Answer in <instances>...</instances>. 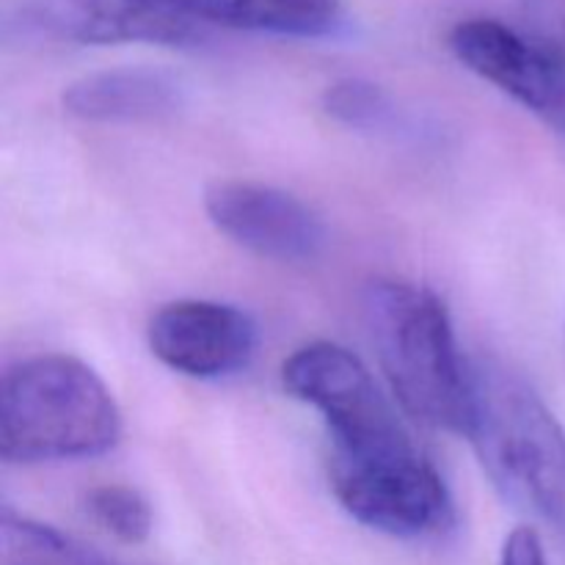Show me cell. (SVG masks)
Wrapping results in <instances>:
<instances>
[{"label":"cell","mask_w":565,"mask_h":565,"mask_svg":"<svg viewBox=\"0 0 565 565\" xmlns=\"http://www.w3.org/2000/svg\"><path fill=\"white\" fill-rule=\"evenodd\" d=\"M364 320L384 379L403 412L428 428L469 434L472 364L461 356L439 296L403 279H375Z\"/></svg>","instance_id":"1"},{"label":"cell","mask_w":565,"mask_h":565,"mask_svg":"<svg viewBox=\"0 0 565 565\" xmlns=\"http://www.w3.org/2000/svg\"><path fill=\"white\" fill-rule=\"evenodd\" d=\"M121 412L86 362L42 353L6 370L0 384V456L6 463H50L114 450Z\"/></svg>","instance_id":"2"},{"label":"cell","mask_w":565,"mask_h":565,"mask_svg":"<svg viewBox=\"0 0 565 565\" xmlns=\"http://www.w3.org/2000/svg\"><path fill=\"white\" fill-rule=\"evenodd\" d=\"M467 436L500 494L565 539V428L539 392L505 364H472Z\"/></svg>","instance_id":"3"},{"label":"cell","mask_w":565,"mask_h":565,"mask_svg":"<svg viewBox=\"0 0 565 565\" xmlns=\"http://www.w3.org/2000/svg\"><path fill=\"white\" fill-rule=\"evenodd\" d=\"M285 390L320 414L331 439L329 467H375L417 456L397 408L373 373L337 342H309L281 367Z\"/></svg>","instance_id":"4"},{"label":"cell","mask_w":565,"mask_h":565,"mask_svg":"<svg viewBox=\"0 0 565 565\" xmlns=\"http://www.w3.org/2000/svg\"><path fill=\"white\" fill-rule=\"evenodd\" d=\"M329 480L348 516L392 539H428L456 522L450 491L423 452L381 467L329 469Z\"/></svg>","instance_id":"5"},{"label":"cell","mask_w":565,"mask_h":565,"mask_svg":"<svg viewBox=\"0 0 565 565\" xmlns=\"http://www.w3.org/2000/svg\"><path fill=\"white\" fill-rule=\"evenodd\" d=\"M6 31L77 44H188L204 28L177 0H22Z\"/></svg>","instance_id":"6"},{"label":"cell","mask_w":565,"mask_h":565,"mask_svg":"<svg viewBox=\"0 0 565 565\" xmlns=\"http://www.w3.org/2000/svg\"><path fill=\"white\" fill-rule=\"evenodd\" d=\"M447 44L469 72L552 125L565 127V61L522 28L475 17L458 22Z\"/></svg>","instance_id":"7"},{"label":"cell","mask_w":565,"mask_h":565,"mask_svg":"<svg viewBox=\"0 0 565 565\" xmlns=\"http://www.w3.org/2000/svg\"><path fill=\"white\" fill-rule=\"evenodd\" d=\"M204 213L221 235L274 263H309L326 243L323 224L301 199L263 182H210Z\"/></svg>","instance_id":"8"},{"label":"cell","mask_w":565,"mask_h":565,"mask_svg":"<svg viewBox=\"0 0 565 565\" xmlns=\"http://www.w3.org/2000/svg\"><path fill=\"white\" fill-rule=\"evenodd\" d=\"M149 348L188 379H226L246 367L257 348V323L232 303L185 298L166 303L149 323Z\"/></svg>","instance_id":"9"},{"label":"cell","mask_w":565,"mask_h":565,"mask_svg":"<svg viewBox=\"0 0 565 565\" xmlns=\"http://www.w3.org/2000/svg\"><path fill=\"white\" fill-rule=\"evenodd\" d=\"M185 103L180 77L160 66H114L92 72L64 92V110L88 125H152Z\"/></svg>","instance_id":"10"},{"label":"cell","mask_w":565,"mask_h":565,"mask_svg":"<svg viewBox=\"0 0 565 565\" xmlns=\"http://www.w3.org/2000/svg\"><path fill=\"white\" fill-rule=\"evenodd\" d=\"M202 28L274 33V36H329L342 22L340 0H177Z\"/></svg>","instance_id":"11"},{"label":"cell","mask_w":565,"mask_h":565,"mask_svg":"<svg viewBox=\"0 0 565 565\" xmlns=\"http://www.w3.org/2000/svg\"><path fill=\"white\" fill-rule=\"evenodd\" d=\"M0 565H116L92 546L50 524L3 508L0 516Z\"/></svg>","instance_id":"12"},{"label":"cell","mask_w":565,"mask_h":565,"mask_svg":"<svg viewBox=\"0 0 565 565\" xmlns=\"http://www.w3.org/2000/svg\"><path fill=\"white\" fill-rule=\"evenodd\" d=\"M86 508L94 522L121 544H143L152 533V508L147 497L130 486H97L88 491Z\"/></svg>","instance_id":"13"},{"label":"cell","mask_w":565,"mask_h":565,"mask_svg":"<svg viewBox=\"0 0 565 565\" xmlns=\"http://www.w3.org/2000/svg\"><path fill=\"white\" fill-rule=\"evenodd\" d=\"M323 108L340 125L353 127V130H375L384 127L395 116L390 94L373 81L364 77H345L326 88Z\"/></svg>","instance_id":"14"},{"label":"cell","mask_w":565,"mask_h":565,"mask_svg":"<svg viewBox=\"0 0 565 565\" xmlns=\"http://www.w3.org/2000/svg\"><path fill=\"white\" fill-rule=\"evenodd\" d=\"M522 31L565 61V0H524Z\"/></svg>","instance_id":"15"},{"label":"cell","mask_w":565,"mask_h":565,"mask_svg":"<svg viewBox=\"0 0 565 565\" xmlns=\"http://www.w3.org/2000/svg\"><path fill=\"white\" fill-rule=\"evenodd\" d=\"M500 565H550L541 535L533 527L513 530L502 546Z\"/></svg>","instance_id":"16"}]
</instances>
